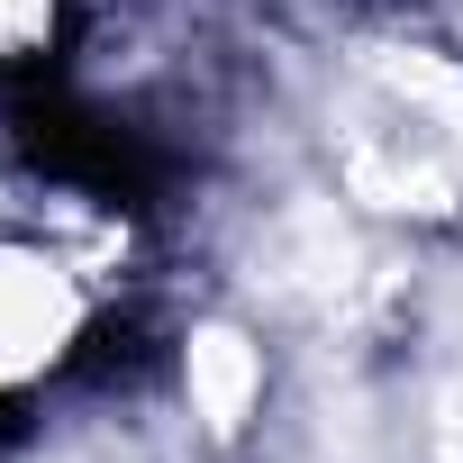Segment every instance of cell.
<instances>
[{
	"mask_svg": "<svg viewBox=\"0 0 463 463\" xmlns=\"http://www.w3.org/2000/svg\"><path fill=\"white\" fill-rule=\"evenodd\" d=\"M109 318L100 246L64 227H0V418L55 391Z\"/></svg>",
	"mask_w": 463,
	"mask_h": 463,
	"instance_id": "cell-1",
	"label": "cell"
},
{
	"mask_svg": "<svg viewBox=\"0 0 463 463\" xmlns=\"http://www.w3.org/2000/svg\"><path fill=\"white\" fill-rule=\"evenodd\" d=\"M64 19H73V0H0V64H46Z\"/></svg>",
	"mask_w": 463,
	"mask_h": 463,
	"instance_id": "cell-2",
	"label": "cell"
}]
</instances>
